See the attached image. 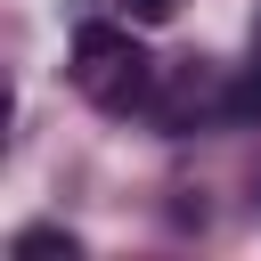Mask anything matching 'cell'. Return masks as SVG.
I'll return each mask as SVG.
<instances>
[{"mask_svg": "<svg viewBox=\"0 0 261 261\" xmlns=\"http://www.w3.org/2000/svg\"><path fill=\"white\" fill-rule=\"evenodd\" d=\"M73 82L90 90L98 114H130V106H147L155 65H147V49H139L122 24H82V33H73Z\"/></svg>", "mask_w": 261, "mask_h": 261, "instance_id": "6da1fadb", "label": "cell"}, {"mask_svg": "<svg viewBox=\"0 0 261 261\" xmlns=\"http://www.w3.org/2000/svg\"><path fill=\"white\" fill-rule=\"evenodd\" d=\"M73 253H82V245H73L65 228H24V237H16V261H73Z\"/></svg>", "mask_w": 261, "mask_h": 261, "instance_id": "7a4b0ae2", "label": "cell"}, {"mask_svg": "<svg viewBox=\"0 0 261 261\" xmlns=\"http://www.w3.org/2000/svg\"><path fill=\"white\" fill-rule=\"evenodd\" d=\"M220 106H228V114H237V122H261V65H253V73H237V82H228V98H220Z\"/></svg>", "mask_w": 261, "mask_h": 261, "instance_id": "3957f363", "label": "cell"}, {"mask_svg": "<svg viewBox=\"0 0 261 261\" xmlns=\"http://www.w3.org/2000/svg\"><path fill=\"white\" fill-rule=\"evenodd\" d=\"M122 8H130V24H171L179 16V0H122Z\"/></svg>", "mask_w": 261, "mask_h": 261, "instance_id": "277c9868", "label": "cell"}]
</instances>
